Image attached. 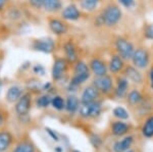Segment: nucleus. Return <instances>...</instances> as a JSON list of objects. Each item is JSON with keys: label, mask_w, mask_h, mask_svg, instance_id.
Wrapping results in <instances>:
<instances>
[{"label": "nucleus", "mask_w": 153, "mask_h": 152, "mask_svg": "<svg viewBox=\"0 0 153 152\" xmlns=\"http://www.w3.org/2000/svg\"><path fill=\"white\" fill-rule=\"evenodd\" d=\"M124 19V11L115 0H108L98 10L94 19V24L98 28L106 30H114L122 23Z\"/></svg>", "instance_id": "1"}, {"label": "nucleus", "mask_w": 153, "mask_h": 152, "mask_svg": "<svg viewBox=\"0 0 153 152\" xmlns=\"http://www.w3.org/2000/svg\"><path fill=\"white\" fill-rule=\"evenodd\" d=\"M136 46L134 41L125 35H117L112 40V51L117 53L127 62H130L132 59Z\"/></svg>", "instance_id": "2"}, {"label": "nucleus", "mask_w": 153, "mask_h": 152, "mask_svg": "<svg viewBox=\"0 0 153 152\" xmlns=\"http://www.w3.org/2000/svg\"><path fill=\"white\" fill-rule=\"evenodd\" d=\"M152 58L153 56L151 50L147 46H145L144 44H138L136 46L134 54H133V57L130 62L134 67L144 72V70H147L151 67Z\"/></svg>", "instance_id": "3"}, {"label": "nucleus", "mask_w": 153, "mask_h": 152, "mask_svg": "<svg viewBox=\"0 0 153 152\" xmlns=\"http://www.w3.org/2000/svg\"><path fill=\"white\" fill-rule=\"evenodd\" d=\"M115 78L110 73L101 76V77H94L92 80V85L98 90L102 96H109L112 95L114 89Z\"/></svg>", "instance_id": "4"}, {"label": "nucleus", "mask_w": 153, "mask_h": 152, "mask_svg": "<svg viewBox=\"0 0 153 152\" xmlns=\"http://www.w3.org/2000/svg\"><path fill=\"white\" fill-rule=\"evenodd\" d=\"M31 48L37 52H42L45 54H51L55 51L56 43L51 37H43L33 40L31 44Z\"/></svg>", "instance_id": "5"}, {"label": "nucleus", "mask_w": 153, "mask_h": 152, "mask_svg": "<svg viewBox=\"0 0 153 152\" xmlns=\"http://www.w3.org/2000/svg\"><path fill=\"white\" fill-rule=\"evenodd\" d=\"M103 110L102 102L101 100L95 101L89 104H81L79 107V113L83 119H96L101 114Z\"/></svg>", "instance_id": "6"}, {"label": "nucleus", "mask_w": 153, "mask_h": 152, "mask_svg": "<svg viewBox=\"0 0 153 152\" xmlns=\"http://www.w3.org/2000/svg\"><path fill=\"white\" fill-rule=\"evenodd\" d=\"M122 75L125 76V77L129 80V82L131 84H133V85L140 86V85L144 84L145 77H144V73H143V70L134 67L131 62L127 63V65H126Z\"/></svg>", "instance_id": "7"}, {"label": "nucleus", "mask_w": 153, "mask_h": 152, "mask_svg": "<svg viewBox=\"0 0 153 152\" xmlns=\"http://www.w3.org/2000/svg\"><path fill=\"white\" fill-rule=\"evenodd\" d=\"M127 61L123 59L117 53L112 51L111 54L109 56V59L107 61L108 65V73L113 77H117V76L122 75L124 72L126 65H127Z\"/></svg>", "instance_id": "8"}, {"label": "nucleus", "mask_w": 153, "mask_h": 152, "mask_svg": "<svg viewBox=\"0 0 153 152\" xmlns=\"http://www.w3.org/2000/svg\"><path fill=\"white\" fill-rule=\"evenodd\" d=\"M89 68L94 77H101V76L107 75L108 73V65L107 61L101 56H92L88 62Z\"/></svg>", "instance_id": "9"}, {"label": "nucleus", "mask_w": 153, "mask_h": 152, "mask_svg": "<svg viewBox=\"0 0 153 152\" xmlns=\"http://www.w3.org/2000/svg\"><path fill=\"white\" fill-rule=\"evenodd\" d=\"M71 63L65 59V57H56L53 61L52 70H51V76L52 79L55 82L62 80L63 77L66 75L68 67H70Z\"/></svg>", "instance_id": "10"}, {"label": "nucleus", "mask_w": 153, "mask_h": 152, "mask_svg": "<svg viewBox=\"0 0 153 152\" xmlns=\"http://www.w3.org/2000/svg\"><path fill=\"white\" fill-rule=\"evenodd\" d=\"M115 78L114 89H113L112 96L117 99H126L128 93L131 89V83L129 80L123 75H120Z\"/></svg>", "instance_id": "11"}, {"label": "nucleus", "mask_w": 153, "mask_h": 152, "mask_svg": "<svg viewBox=\"0 0 153 152\" xmlns=\"http://www.w3.org/2000/svg\"><path fill=\"white\" fill-rule=\"evenodd\" d=\"M48 28L51 33L56 37L65 36L70 31V26L68 22L61 18H50L48 19Z\"/></svg>", "instance_id": "12"}, {"label": "nucleus", "mask_w": 153, "mask_h": 152, "mask_svg": "<svg viewBox=\"0 0 153 152\" xmlns=\"http://www.w3.org/2000/svg\"><path fill=\"white\" fill-rule=\"evenodd\" d=\"M60 18L65 22H78L82 18V9L75 3L65 6L60 12Z\"/></svg>", "instance_id": "13"}, {"label": "nucleus", "mask_w": 153, "mask_h": 152, "mask_svg": "<svg viewBox=\"0 0 153 152\" xmlns=\"http://www.w3.org/2000/svg\"><path fill=\"white\" fill-rule=\"evenodd\" d=\"M62 51L65 58L71 65H74L75 62H76L80 59V54H79V49L76 47V45L74 43V41L68 40L65 41L62 45Z\"/></svg>", "instance_id": "14"}, {"label": "nucleus", "mask_w": 153, "mask_h": 152, "mask_svg": "<svg viewBox=\"0 0 153 152\" xmlns=\"http://www.w3.org/2000/svg\"><path fill=\"white\" fill-rule=\"evenodd\" d=\"M101 96H102L101 93L96 89L94 86L91 84V85L87 86V87L83 90L82 95H81V97H80L81 104L93 103V102L100 100Z\"/></svg>", "instance_id": "15"}, {"label": "nucleus", "mask_w": 153, "mask_h": 152, "mask_svg": "<svg viewBox=\"0 0 153 152\" xmlns=\"http://www.w3.org/2000/svg\"><path fill=\"white\" fill-rule=\"evenodd\" d=\"M31 100H32L31 94L30 93H26V94L22 95V97L16 101V111L19 116H26V114H28L30 108H31Z\"/></svg>", "instance_id": "16"}, {"label": "nucleus", "mask_w": 153, "mask_h": 152, "mask_svg": "<svg viewBox=\"0 0 153 152\" xmlns=\"http://www.w3.org/2000/svg\"><path fill=\"white\" fill-rule=\"evenodd\" d=\"M104 0H79V5L82 11L94 13L102 7Z\"/></svg>", "instance_id": "17"}, {"label": "nucleus", "mask_w": 153, "mask_h": 152, "mask_svg": "<svg viewBox=\"0 0 153 152\" xmlns=\"http://www.w3.org/2000/svg\"><path fill=\"white\" fill-rule=\"evenodd\" d=\"M144 99H145L144 95L142 94V92L140 91L138 88L130 89L127 97H126L127 103L129 104L131 107H138L143 101H144Z\"/></svg>", "instance_id": "18"}, {"label": "nucleus", "mask_w": 153, "mask_h": 152, "mask_svg": "<svg viewBox=\"0 0 153 152\" xmlns=\"http://www.w3.org/2000/svg\"><path fill=\"white\" fill-rule=\"evenodd\" d=\"M62 8V0H43V9L48 13H59Z\"/></svg>", "instance_id": "19"}, {"label": "nucleus", "mask_w": 153, "mask_h": 152, "mask_svg": "<svg viewBox=\"0 0 153 152\" xmlns=\"http://www.w3.org/2000/svg\"><path fill=\"white\" fill-rule=\"evenodd\" d=\"M130 129H131L130 125L125 122L124 121H120V119L112 122V124H111V132H112V134L117 137L125 136L126 134L129 133Z\"/></svg>", "instance_id": "20"}, {"label": "nucleus", "mask_w": 153, "mask_h": 152, "mask_svg": "<svg viewBox=\"0 0 153 152\" xmlns=\"http://www.w3.org/2000/svg\"><path fill=\"white\" fill-rule=\"evenodd\" d=\"M134 143V137L133 136H126L122 140H118L113 145V151L114 152H125L132 147Z\"/></svg>", "instance_id": "21"}, {"label": "nucleus", "mask_w": 153, "mask_h": 152, "mask_svg": "<svg viewBox=\"0 0 153 152\" xmlns=\"http://www.w3.org/2000/svg\"><path fill=\"white\" fill-rule=\"evenodd\" d=\"M81 105V101L76 95L71 94L65 99V110L70 113H75L79 110V107Z\"/></svg>", "instance_id": "22"}, {"label": "nucleus", "mask_w": 153, "mask_h": 152, "mask_svg": "<svg viewBox=\"0 0 153 152\" xmlns=\"http://www.w3.org/2000/svg\"><path fill=\"white\" fill-rule=\"evenodd\" d=\"M23 95L21 87L19 86H11L6 92V100L9 103H14L16 102Z\"/></svg>", "instance_id": "23"}, {"label": "nucleus", "mask_w": 153, "mask_h": 152, "mask_svg": "<svg viewBox=\"0 0 153 152\" xmlns=\"http://www.w3.org/2000/svg\"><path fill=\"white\" fill-rule=\"evenodd\" d=\"M141 131L143 136L146 138H152L153 137V114L149 116L145 119Z\"/></svg>", "instance_id": "24"}, {"label": "nucleus", "mask_w": 153, "mask_h": 152, "mask_svg": "<svg viewBox=\"0 0 153 152\" xmlns=\"http://www.w3.org/2000/svg\"><path fill=\"white\" fill-rule=\"evenodd\" d=\"M141 36L143 40L153 42V23H146L141 28Z\"/></svg>", "instance_id": "25"}, {"label": "nucleus", "mask_w": 153, "mask_h": 152, "mask_svg": "<svg viewBox=\"0 0 153 152\" xmlns=\"http://www.w3.org/2000/svg\"><path fill=\"white\" fill-rule=\"evenodd\" d=\"M11 143V136L8 132H0V152L8 149Z\"/></svg>", "instance_id": "26"}, {"label": "nucleus", "mask_w": 153, "mask_h": 152, "mask_svg": "<svg viewBox=\"0 0 153 152\" xmlns=\"http://www.w3.org/2000/svg\"><path fill=\"white\" fill-rule=\"evenodd\" d=\"M113 116L117 119H120V121H127V119H130V113L125 107L123 106H117L114 107L112 110Z\"/></svg>", "instance_id": "27"}, {"label": "nucleus", "mask_w": 153, "mask_h": 152, "mask_svg": "<svg viewBox=\"0 0 153 152\" xmlns=\"http://www.w3.org/2000/svg\"><path fill=\"white\" fill-rule=\"evenodd\" d=\"M51 101H52V97L48 94H44L37 98L36 104L40 108H47L49 105H51Z\"/></svg>", "instance_id": "28"}, {"label": "nucleus", "mask_w": 153, "mask_h": 152, "mask_svg": "<svg viewBox=\"0 0 153 152\" xmlns=\"http://www.w3.org/2000/svg\"><path fill=\"white\" fill-rule=\"evenodd\" d=\"M51 105L56 110H63L65 109V99L60 95H55V96L52 97Z\"/></svg>", "instance_id": "29"}, {"label": "nucleus", "mask_w": 153, "mask_h": 152, "mask_svg": "<svg viewBox=\"0 0 153 152\" xmlns=\"http://www.w3.org/2000/svg\"><path fill=\"white\" fill-rule=\"evenodd\" d=\"M117 2L126 10L132 11L137 6V0H117Z\"/></svg>", "instance_id": "30"}, {"label": "nucleus", "mask_w": 153, "mask_h": 152, "mask_svg": "<svg viewBox=\"0 0 153 152\" xmlns=\"http://www.w3.org/2000/svg\"><path fill=\"white\" fill-rule=\"evenodd\" d=\"M13 152H35V147L30 142H22L16 147Z\"/></svg>", "instance_id": "31"}, {"label": "nucleus", "mask_w": 153, "mask_h": 152, "mask_svg": "<svg viewBox=\"0 0 153 152\" xmlns=\"http://www.w3.org/2000/svg\"><path fill=\"white\" fill-rule=\"evenodd\" d=\"M29 4L35 9H43V0H29Z\"/></svg>", "instance_id": "32"}, {"label": "nucleus", "mask_w": 153, "mask_h": 152, "mask_svg": "<svg viewBox=\"0 0 153 152\" xmlns=\"http://www.w3.org/2000/svg\"><path fill=\"white\" fill-rule=\"evenodd\" d=\"M34 73H37V75H40V76H44L45 75V67H43L42 65H37L34 67L33 68Z\"/></svg>", "instance_id": "33"}, {"label": "nucleus", "mask_w": 153, "mask_h": 152, "mask_svg": "<svg viewBox=\"0 0 153 152\" xmlns=\"http://www.w3.org/2000/svg\"><path fill=\"white\" fill-rule=\"evenodd\" d=\"M46 131H47L48 133L50 134V136H51V137H52V138H53V140H55V141H58V137H57V135H56L55 133H53V132L51 131L50 129H47V128H46Z\"/></svg>", "instance_id": "34"}, {"label": "nucleus", "mask_w": 153, "mask_h": 152, "mask_svg": "<svg viewBox=\"0 0 153 152\" xmlns=\"http://www.w3.org/2000/svg\"><path fill=\"white\" fill-rule=\"evenodd\" d=\"M7 0H0V11L2 10V9L4 8V6H5Z\"/></svg>", "instance_id": "35"}, {"label": "nucleus", "mask_w": 153, "mask_h": 152, "mask_svg": "<svg viewBox=\"0 0 153 152\" xmlns=\"http://www.w3.org/2000/svg\"><path fill=\"white\" fill-rule=\"evenodd\" d=\"M2 121H3V119H2V116H1V112H0V125L2 124Z\"/></svg>", "instance_id": "36"}, {"label": "nucleus", "mask_w": 153, "mask_h": 152, "mask_svg": "<svg viewBox=\"0 0 153 152\" xmlns=\"http://www.w3.org/2000/svg\"><path fill=\"white\" fill-rule=\"evenodd\" d=\"M125 152H136V151H135V150H133V149H131V148H130L129 150H127V151H125Z\"/></svg>", "instance_id": "37"}, {"label": "nucleus", "mask_w": 153, "mask_h": 152, "mask_svg": "<svg viewBox=\"0 0 153 152\" xmlns=\"http://www.w3.org/2000/svg\"><path fill=\"white\" fill-rule=\"evenodd\" d=\"M1 88H2V85H1V82H0V92H1Z\"/></svg>", "instance_id": "38"}]
</instances>
